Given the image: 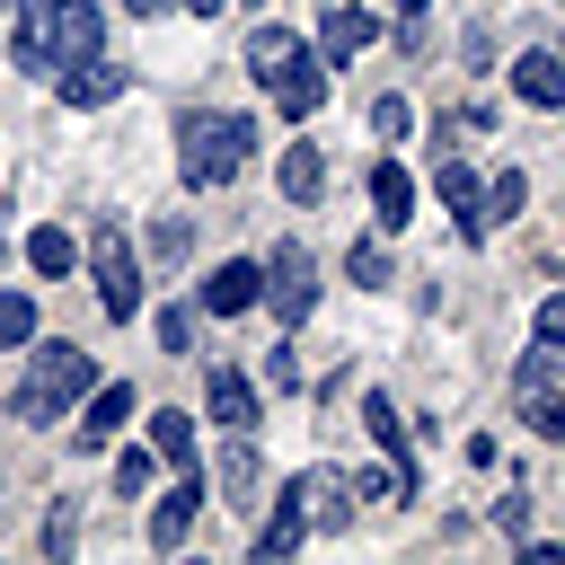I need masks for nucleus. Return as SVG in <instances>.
<instances>
[{
    "mask_svg": "<svg viewBox=\"0 0 565 565\" xmlns=\"http://www.w3.org/2000/svg\"><path fill=\"white\" fill-rule=\"evenodd\" d=\"M247 150H256V124H247V115H230V106H185V115H177V177H185L194 194L230 185V177L247 168Z\"/></svg>",
    "mask_w": 565,
    "mask_h": 565,
    "instance_id": "obj_1",
    "label": "nucleus"
},
{
    "mask_svg": "<svg viewBox=\"0 0 565 565\" xmlns=\"http://www.w3.org/2000/svg\"><path fill=\"white\" fill-rule=\"evenodd\" d=\"M88 388H97V353H88V344H62V335L35 344V335H26V380H18V397H9V415H18V424H62Z\"/></svg>",
    "mask_w": 565,
    "mask_h": 565,
    "instance_id": "obj_2",
    "label": "nucleus"
},
{
    "mask_svg": "<svg viewBox=\"0 0 565 565\" xmlns=\"http://www.w3.org/2000/svg\"><path fill=\"white\" fill-rule=\"evenodd\" d=\"M512 415L539 433V441H565V353L556 344H530L512 362Z\"/></svg>",
    "mask_w": 565,
    "mask_h": 565,
    "instance_id": "obj_3",
    "label": "nucleus"
},
{
    "mask_svg": "<svg viewBox=\"0 0 565 565\" xmlns=\"http://www.w3.org/2000/svg\"><path fill=\"white\" fill-rule=\"evenodd\" d=\"M88 274H97V309H106L115 327L141 318V265H132L124 221H97V230H88Z\"/></svg>",
    "mask_w": 565,
    "mask_h": 565,
    "instance_id": "obj_4",
    "label": "nucleus"
},
{
    "mask_svg": "<svg viewBox=\"0 0 565 565\" xmlns=\"http://www.w3.org/2000/svg\"><path fill=\"white\" fill-rule=\"evenodd\" d=\"M265 300H274V318H282V335L318 309V265H309V247L300 238H282L274 256H265Z\"/></svg>",
    "mask_w": 565,
    "mask_h": 565,
    "instance_id": "obj_5",
    "label": "nucleus"
},
{
    "mask_svg": "<svg viewBox=\"0 0 565 565\" xmlns=\"http://www.w3.org/2000/svg\"><path fill=\"white\" fill-rule=\"evenodd\" d=\"M433 194L450 203L459 238H468V247H486V230H494V212H486V177H477L468 159H450V150H441V159H433Z\"/></svg>",
    "mask_w": 565,
    "mask_h": 565,
    "instance_id": "obj_6",
    "label": "nucleus"
},
{
    "mask_svg": "<svg viewBox=\"0 0 565 565\" xmlns=\"http://www.w3.org/2000/svg\"><path fill=\"white\" fill-rule=\"evenodd\" d=\"M318 53L300 44V26H282V18H265V26H247V79L256 88H282L291 71H309Z\"/></svg>",
    "mask_w": 565,
    "mask_h": 565,
    "instance_id": "obj_7",
    "label": "nucleus"
},
{
    "mask_svg": "<svg viewBox=\"0 0 565 565\" xmlns=\"http://www.w3.org/2000/svg\"><path fill=\"white\" fill-rule=\"evenodd\" d=\"M132 406H141V397H132L124 380H97V388H88V406H79V433H71V441H79V450H106V441L132 424Z\"/></svg>",
    "mask_w": 565,
    "mask_h": 565,
    "instance_id": "obj_8",
    "label": "nucleus"
},
{
    "mask_svg": "<svg viewBox=\"0 0 565 565\" xmlns=\"http://www.w3.org/2000/svg\"><path fill=\"white\" fill-rule=\"evenodd\" d=\"M212 486H221V503H230V512H256V503H265V459H256V441H247V433H230V441H221V477H212Z\"/></svg>",
    "mask_w": 565,
    "mask_h": 565,
    "instance_id": "obj_9",
    "label": "nucleus"
},
{
    "mask_svg": "<svg viewBox=\"0 0 565 565\" xmlns=\"http://www.w3.org/2000/svg\"><path fill=\"white\" fill-rule=\"evenodd\" d=\"M88 53H106L97 0H53V71H62V62H88Z\"/></svg>",
    "mask_w": 565,
    "mask_h": 565,
    "instance_id": "obj_10",
    "label": "nucleus"
},
{
    "mask_svg": "<svg viewBox=\"0 0 565 565\" xmlns=\"http://www.w3.org/2000/svg\"><path fill=\"white\" fill-rule=\"evenodd\" d=\"M371 35H380L371 9H327V18H318V62H327V71H353V53H371Z\"/></svg>",
    "mask_w": 565,
    "mask_h": 565,
    "instance_id": "obj_11",
    "label": "nucleus"
},
{
    "mask_svg": "<svg viewBox=\"0 0 565 565\" xmlns=\"http://www.w3.org/2000/svg\"><path fill=\"white\" fill-rule=\"evenodd\" d=\"M291 494H300L309 530H344V521H353V477H335V468H309V477H291Z\"/></svg>",
    "mask_w": 565,
    "mask_h": 565,
    "instance_id": "obj_12",
    "label": "nucleus"
},
{
    "mask_svg": "<svg viewBox=\"0 0 565 565\" xmlns=\"http://www.w3.org/2000/svg\"><path fill=\"white\" fill-rule=\"evenodd\" d=\"M124 62H106V53H88V62H62V106H115L124 97Z\"/></svg>",
    "mask_w": 565,
    "mask_h": 565,
    "instance_id": "obj_13",
    "label": "nucleus"
},
{
    "mask_svg": "<svg viewBox=\"0 0 565 565\" xmlns=\"http://www.w3.org/2000/svg\"><path fill=\"white\" fill-rule=\"evenodd\" d=\"M256 300H265V265H247V256L212 265V282H203V309H212V318H238V309H256Z\"/></svg>",
    "mask_w": 565,
    "mask_h": 565,
    "instance_id": "obj_14",
    "label": "nucleus"
},
{
    "mask_svg": "<svg viewBox=\"0 0 565 565\" xmlns=\"http://www.w3.org/2000/svg\"><path fill=\"white\" fill-rule=\"evenodd\" d=\"M203 406H212V424H221V433H256V388H247V371L212 362V380H203Z\"/></svg>",
    "mask_w": 565,
    "mask_h": 565,
    "instance_id": "obj_15",
    "label": "nucleus"
},
{
    "mask_svg": "<svg viewBox=\"0 0 565 565\" xmlns=\"http://www.w3.org/2000/svg\"><path fill=\"white\" fill-rule=\"evenodd\" d=\"M362 424H371V441H380V450H388V468H406V477H415V486H424V459H415V433H406V415H397V406H388V397H380V388H371V397H362Z\"/></svg>",
    "mask_w": 565,
    "mask_h": 565,
    "instance_id": "obj_16",
    "label": "nucleus"
},
{
    "mask_svg": "<svg viewBox=\"0 0 565 565\" xmlns=\"http://www.w3.org/2000/svg\"><path fill=\"white\" fill-rule=\"evenodd\" d=\"M203 494H212L203 477H177V486H168V494L150 503V547H177V539L194 530V512H203Z\"/></svg>",
    "mask_w": 565,
    "mask_h": 565,
    "instance_id": "obj_17",
    "label": "nucleus"
},
{
    "mask_svg": "<svg viewBox=\"0 0 565 565\" xmlns=\"http://www.w3.org/2000/svg\"><path fill=\"white\" fill-rule=\"evenodd\" d=\"M512 88H521V106H565V62H556L547 44H530V53L512 62Z\"/></svg>",
    "mask_w": 565,
    "mask_h": 565,
    "instance_id": "obj_18",
    "label": "nucleus"
},
{
    "mask_svg": "<svg viewBox=\"0 0 565 565\" xmlns=\"http://www.w3.org/2000/svg\"><path fill=\"white\" fill-rule=\"evenodd\" d=\"M327 194V159L318 141H282V203H318Z\"/></svg>",
    "mask_w": 565,
    "mask_h": 565,
    "instance_id": "obj_19",
    "label": "nucleus"
},
{
    "mask_svg": "<svg viewBox=\"0 0 565 565\" xmlns=\"http://www.w3.org/2000/svg\"><path fill=\"white\" fill-rule=\"evenodd\" d=\"M371 203H380V230H406V221H415V177H406L397 159H380V168H371Z\"/></svg>",
    "mask_w": 565,
    "mask_h": 565,
    "instance_id": "obj_20",
    "label": "nucleus"
},
{
    "mask_svg": "<svg viewBox=\"0 0 565 565\" xmlns=\"http://www.w3.org/2000/svg\"><path fill=\"white\" fill-rule=\"evenodd\" d=\"M53 0H26L18 9V35H9V53H18V71H53Z\"/></svg>",
    "mask_w": 565,
    "mask_h": 565,
    "instance_id": "obj_21",
    "label": "nucleus"
},
{
    "mask_svg": "<svg viewBox=\"0 0 565 565\" xmlns=\"http://www.w3.org/2000/svg\"><path fill=\"white\" fill-rule=\"evenodd\" d=\"M300 530H309V512H300V494L282 486V503H274V521L256 530V556H265V565H282V556L300 547Z\"/></svg>",
    "mask_w": 565,
    "mask_h": 565,
    "instance_id": "obj_22",
    "label": "nucleus"
},
{
    "mask_svg": "<svg viewBox=\"0 0 565 565\" xmlns=\"http://www.w3.org/2000/svg\"><path fill=\"white\" fill-rule=\"evenodd\" d=\"M274 106H282V115H291V124H309V115H318V106H327V62H309V71H291V79H282V88H274Z\"/></svg>",
    "mask_w": 565,
    "mask_h": 565,
    "instance_id": "obj_23",
    "label": "nucleus"
},
{
    "mask_svg": "<svg viewBox=\"0 0 565 565\" xmlns=\"http://www.w3.org/2000/svg\"><path fill=\"white\" fill-rule=\"evenodd\" d=\"M150 450H159L168 468H194V415H177V406H159V415H150Z\"/></svg>",
    "mask_w": 565,
    "mask_h": 565,
    "instance_id": "obj_24",
    "label": "nucleus"
},
{
    "mask_svg": "<svg viewBox=\"0 0 565 565\" xmlns=\"http://www.w3.org/2000/svg\"><path fill=\"white\" fill-rule=\"evenodd\" d=\"M26 265H35L44 282H62V274H71V230H62V221H44V230H26Z\"/></svg>",
    "mask_w": 565,
    "mask_h": 565,
    "instance_id": "obj_25",
    "label": "nucleus"
},
{
    "mask_svg": "<svg viewBox=\"0 0 565 565\" xmlns=\"http://www.w3.org/2000/svg\"><path fill=\"white\" fill-rule=\"evenodd\" d=\"M344 274H353L362 291H380V282H388V247H380V238H353V247H344Z\"/></svg>",
    "mask_w": 565,
    "mask_h": 565,
    "instance_id": "obj_26",
    "label": "nucleus"
},
{
    "mask_svg": "<svg viewBox=\"0 0 565 565\" xmlns=\"http://www.w3.org/2000/svg\"><path fill=\"white\" fill-rule=\"evenodd\" d=\"M150 477H159V450H115V494H150Z\"/></svg>",
    "mask_w": 565,
    "mask_h": 565,
    "instance_id": "obj_27",
    "label": "nucleus"
},
{
    "mask_svg": "<svg viewBox=\"0 0 565 565\" xmlns=\"http://www.w3.org/2000/svg\"><path fill=\"white\" fill-rule=\"evenodd\" d=\"M26 335H35V300L26 291H0V353H18Z\"/></svg>",
    "mask_w": 565,
    "mask_h": 565,
    "instance_id": "obj_28",
    "label": "nucleus"
},
{
    "mask_svg": "<svg viewBox=\"0 0 565 565\" xmlns=\"http://www.w3.org/2000/svg\"><path fill=\"white\" fill-rule=\"evenodd\" d=\"M353 494H371V503H406V494H415V477H406V468H362V477H353Z\"/></svg>",
    "mask_w": 565,
    "mask_h": 565,
    "instance_id": "obj_29",
    "label": "nucleus"
},
{
    "mask_svg": "<svg viewBox=\"0 0 565 565\" xmlns=\"http://www.w3.org/2000/svg\"><path fill=\"white\" fill-rule=\"evenodd\" d=\"M71 547H79V503L62 494V503L44 512V556H71Z\"/></svg>",
    "mask_w": 565,
    "mask_h": 565,
    "instance_id": "obj_30",
    "label": "nucleus"
},
{
    "mask_svg": "<svg viewBox=\"0 0 565 565\" xmlns=\"http://www.w3.org/2000/svg\"><path fill=\"white\" fill-rule=\"evenodd\" d=\"M150 335H159V353H194V309H159Z\"/></svg>",
    "mask_w": 565,
    "mask_h": 565,
    "instance_id": "obj_31",
    "label": "nucleus"
},
{
    "mask_svg": "<svg viewBox=\"0 0 565 565\" xmlns=\"http://www.w3.org/2000/svg\"><path fill=\"white\" fill-rule=\"evenodd\" d=\"M371 132H380V141H406V132H415V106H406V97H380V106H371Z\"/></svg>",
    "mask_w": 565,
    "mask_h": 565,
    "instance_id": "obj_32",
    "label": "nucleus"
},
{
    "mask_svg": "<svg viewBox=\"0 0 565 565\" xmlns=\"http://www.w3.org/2000/svg\"><path fill=\"white\" fill-rule=\"evenodd\" d=\"M521 194H530V177H521V168H503V177L486 185V212H494V221H512V212H521Z\"/></svg>",
    "mask_w": 565,
    "mask_h": 565,
    "instance_id": "obj_33",
    "label": "nucleus"
},
{
    "mask_svg": "<svg viewBox=\"0 0 565 565\" xmlns=\"http://www.w3.org/2000/svg\"><path fill=\"white\" fill-rule=\"evenodd\" d=\"M539 344H556V353H565V291H547V300H539Z\"/></svg>",
    "mask_w": 565,
    "mask_h": 565,
    "instance_id": "obj_34",
    "label": "nucleus"
},
{
    "mask_svg": "<svg viewBox=\"0 0 565 565\" xmlns=\"http://www.w3.org/2000/svg\"><path fill=\"white\" fill-rule=\"evenodd\" d=\"M265 388H300V362H291V344H274V353H265Z\"/></svg>",
    "mask_w": 565,
    "mask_h": 565,
    "instance_id": "obj_35",
    "label": "nucleus"
},
{
    "mask_svg": "<svg viewBox=\"0 0 565 565\" xmlns=\"http://www.w3.org/2000/svg\"><path fill=\"white\" fill-rule=\"evenodd\" d=\"M124 9H132V18H159V9H177V0H124Z\"/></svg>",
    "mask_w": 565,
    "mask_h": 565,
    "instance_id": "obj_36",
    "label": "nucleus"
},
{
    "mask_svg": "<svg viewBox=\"0 0 565 565\" xmlns=\"http://www.w3.org/2000/svg\"><path fill=\"white\" fill-rule=\"evenodd\" d=\"M177 9H194V18H221V9H230V0H177Z\"/></svg>",
    "mask_w": 565,
    "mask_h": 565,
    "instance_id": "obj_37",
    "label": "nucleus"
},
{
    "mask_svg": "<svg viewBox=\"0 0 565 565\" xmlns=\"http://www.w3.org/2000/svg\"><path fill=\"white\" fill-rule=\"evenodd\" d=\"M388 9H406V18H424V9H433V0H388Z\"/></svg>",
    "mask_w": 565,
    "mask_h": 565,
    "instance_id": "obj_38",
    "label": "nucleus"
},
{
    "mask_svg": "<svg viewBox=\"0 0 565 565\" xmlns=\"http://www.w3.org/2000/svg\"><path fill=\"white\" fill-rule=\"evenodd\" d=\"M0 247H9V238H0Z\"/></svg>",
    "mask_w": 565,
    "mask_h": 565,
    "instance_id": "obj_39",
    "label": "nucleus"
}]
</instances>
